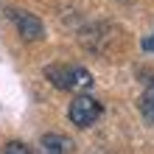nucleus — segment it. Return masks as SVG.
Masks as SVG:
<instances>
[{
  "mask_svg": "<svg viewBox=\"0 0 154 154\" xmlns=\"http://www.w3.org/2000/svg\"><path fill=\"white\" fill-rule=\"evenodd\" d=\"M0 154H31V149L25 146V143L11 140V143H6V146H3V151H0Z\"/></svg>",
  "mask_w": 154,
  "mask_h": 154,
  "instance_id": "6",
  "label": "nucleus"
},
{
  "mask_svg": "<svg viewBox=\"0 0 154 154\" xmlns=\"http://www.w3.org/2000/svg\"><path fill=\"white\" fill-rule=\"evenodd\" d=\"M42 154H67L70 151V140L67 137H62V134H45L42 137Z\"/></svg>",
  "mask_w": 154,
  "mask_h": 154,
  "instance_id": "4",
  "label": "nucleus"
},
{
  "mask_svg": "<svg viewBox=\"0 0 154 154\" xmlns=\"http://www.w3.org/2000/svg\"><path fill=\"white\" fill-rule=\"evenodd\" d=\"M8 17L14 20V25H17V31H20L23 39H28V42L42 39V34H45V31H42V23H39L34 14L20 11V8H8Z\"/></svg>",
  "mask_w": 154,
  "mask_h": 154,
  "instance_id": "3",
  "label": "nucleus"
},
{
  "mask_svg": "<svg viewBox=\"0 0 154 154\" xmlns=\"http://www.w3.org/2000/svg\"><path fill=\"white\" fill-rule=\"evenodd\" d=\"M140 112H143V118H146L149 123H154V81L143 90V95H140Z\"/></svg>",
  "mask_w": 154,
  "mask_h": 154,
  "instance_id": "5",
  "label": "nucleus"
},
{
  "mask_svg": "<svg viewBox=\"0 0 154 154\" xmlns=\"http://www.w3.org/2000/svg\"><path fill=\"white\" fill-rule=\"evenodd\" d=\"M101 101H95L93 95H87V93H79L76 95V101L70 104V121H73L76 126H81V129H84V126H93L98 118H101Z\"/></svg>",
  "mask_w": 154,
  "mask_h": 154,
  "instance_id": "2",
  "label": "nucleus"
},
{
  "mask_svg": "<svg viewBox=\"0 0 154 154\" xmlns=\"http://www.w3.org/2000/svg\"><path fill=\"white\" fill-rule=\"evenodd\" d=\"M143 48H146L149 53H154V31L149 34V37H146V39H143Z\"/></svg>",
  "mask_w": 154,
  "mask_h": 154,
  "instance_id": "7",
  "label": "nucleus"
},
{
  "mask_svg": "<svg viewBox=\"0 0 154 154\" xmlns=\"http://www.w3.org/2000/svg\"><path fill=\"white\" fill-rule=\"evenodd\" d=\"M45 79L56 90H67V93H87L93 87L90 70L79 67V65H48L45 67Z\"/></svg>",
  "mask_w": 154,
  "mask_h": 154,
  "instance_id": "1",
  "label": "nucleus"
}]
</instances>
